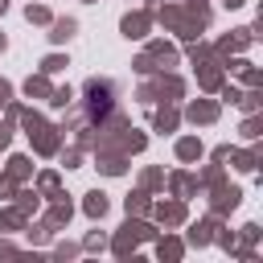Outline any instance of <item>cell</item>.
<instances>
[{
  "instance_id": "6da1fadb",
  "label": "cell",
  "mask_w": 263,
  "mask_h": 263,
  "mask_svg": "<svg viewBox=\"0 0 263 263\" xmlns=\"http://www.w3.org/2000/svg\"><path fill=\"white\" fill-rule=\"evenodd\" d=\"M111 111V90L107 86H90V119H103Z\"/></svg>"
}]
</instances>
